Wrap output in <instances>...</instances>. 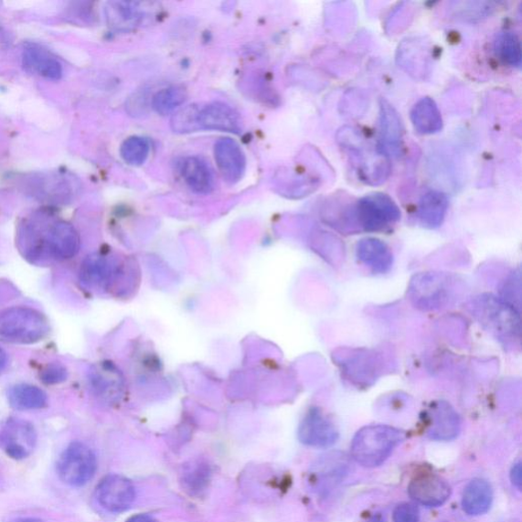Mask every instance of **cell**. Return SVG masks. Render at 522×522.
Listing matches in <instances>:
<instances>
[{"label":"cell","instance_id":"ffe728a7","mask_svg":"<svg viewBox=\"0 0 522 522\" xmlns=\"http://www.w3.org/2000/svg\"><path fill=\"white\" fill-rule=\"evenodd\" d=\"M357 258L376 274L391 271L394 256L389 246L376 238L362 239L357 246Z\"/></svg>","mask_w":522,"mask_h":522},{"label":"cell","instance_id":"d590c367","mask_svg":"<svg viewBox=\"0 0 522 522\" xmlns=\"http://www.w3.org/2000/svg\"><path fill=\"white\" fill-rule=\"evenodd\" d=\"M7 364V354L3 349L0 348V375H2Z\"/></svg>","mask_w":522,"mask_h":522},{"label":"cell","instance_id":"484cf974","mask_svg":"<svg viewBox=\"0 0 522 522\" xmlns=\"http://www.w3.org/2000/svg\"><path fill=\"white\" fill-rule=\"evenodd\" d=\"M411 120L415 129L422 134H431L442 128V118L435 101L424 97L413 106Z\"/></svg>","mask_w":522,"mask_h":522},{"label":"cell","instance_id":"5bb4252c","mask_svg":"<svg viewBox=\"0 0 522 522\" xmlns=\"http://www.w3.org/2000/svg\"><path fill=\"white\" fill-rule=\"evenodd\" d=\"M410 496L426 507H439L449 499L450 485L436 474H421L415 477L409 486Z\"/></svg>","mask_w":522,"mask_h":522},{"label":"cell","instance_id":"4316f807","mask_svg":"<svg viewBox=\"0 0 522 522\" xmlns=\"http://www.w3.org/2000/svg\"><path fill=\"white\" fill-rule=\"evenodd\" d=\"M187 100V91L183 86H172L158 91L153 100V108L159 113L165 116L180 108Z\"/></svg>","mask_w":522,"mask_h":522},{"label":"cell","instance_id":"83f0119b","mask_svg":"<svg viewBox=\"0 0 522 522\" xmlns=\"http://www.w3.org/2000/svg\"><path fill=\"white\" fill-rule=\"evenodd\" d=\"M496 50L504 63L519 68L521 65L520 41L515 33H502L496 42Z\"/></svg>","mask_w":522,"mask_h":522},{"label":"cell","instance_id":"4dcf8cb0","mask_svg":"<svg viewBox=\"0 0 522 522\" xmlns=\"http://www.w3.org/2000/svg\"><path fill=\"white\" fill-rule=\"evenodd\" d=\"M209 468L202 463H192L186 468L183 482L189 491L199 492L207 485L209 480Z\"/></svg>","mask_w":522,"mask_h":522},{"label":"cell","instance_id":"e0dca14e","mask_svg":"<svg viewBox=\"0 0 522 522\" xmlns=\"http://www.w3.org/2000/svg\"><path fill=\"white\" fill-rule=\"evenodd\" d=\"M92 392L101 399L113 401L121 395L123 380L120 371L111 362H101L88 375Z\"/></svg>","mask_w":522,"mask_h":522},{"label":"cell","instance_id":"277c9868","mask_svg":"<svg viewBox=\"0 0 522 522\" xmlns=\"http://www.w3.org/2000/svg\"><path fill=\"white\" fill-rule=\"evenodd\" d=\"M46 315L30 307L15 306L0 311V338L17 344H34L47 337Z\"/></svg>","mask_w":522,"mask_h":522},{"label":"cell","instance_id":"3957f363","mask_svg":"<svg viewBox=\"0 0 522 522\" xmlns=\"http://www.w3.org/2000/svg\"><path fill=\"white\" fill-rule=\"evenodd\" d=\"M474 315L486 331L504 343L520 338V315L507 301L481 296L474 305Z\"/></svg>","mask_w":522,"mask_h":522},{"label":"cell","instance_id":"5b68a950","mask_svg":"<svg viewBox=\"0 0 522 522\" xmlns=\"http://www.w3.org/2000/svg\"><path fill=\"white\" fill-rule=\"evenodd\" d=\"M358 228L366 232H383L401 218L399 208L383 193L369 194L356 205Z\"/></svg>","mask_w":522,"mask_h":522},{"label":"cell","instance_id":"f546056e","mask_svg":"<svg viewBox=\"0 0 522 522\" xmlns=\"http://www.w3.org/2000/svg\"><path fill=\"white\" fill-rule=\"evenodd\" d=\"M199 110L197 105H188L176 112L171 121L173 130L176 133H190L199 130Z\"/></svg>","mask_w":522,"mask_h":522},{"label":"cell","instance_id":"d6986e66","mask_svg":"<svg viewBox=\"0 0 522 522\" xmlns=\"http://www.w3.org/2000/svg\"><path fill=\"white\" fill-rule=\"evenodd\" d=\"M22 59L25 69L35 75L50 80L63 76V65L58 58L38 44H27Z\"/></svg>","mask_w":522,"mask_h":522},{"label":"cell","instance_id":"7a4b0ae2","mask_svg":"<svg viewBox=\"0 0 522 522\" xmlns=\"http://www.w3.org/2000/svg\"><path fill=\"white\" fill-rule=\"evenodd\" d=\"M405 439V432L385 424H371L354 436L351 455L362 466L373 468L382 465L394 449Z\"/></svg>","mask_w":522,"mask_h":522},{"label":"cell","instance_id":"2e32d148","mask_svg":"<svg viewBox=\"0 0 522 522\" xmlns=\"http://www.w3.org/2000/svg\"><path fill=\"white\" fill-rule=\"evenodd\" d=\"M339 364L344 374H346L350 380L368 385L378 377L379 357L370 351H353L341 357Z\"/></svg>","mask_w":522,"mask_h":522},{"label":"cell","instance_id":"30bf717a","mask_svg":"<svg viewBox=\"0 0 522 522\" xmlns=\"http://www.w3.org/2000/svg\"><path fill=\"white\" fill-rule=\"evenodd\" d=\"M410 290L415 304L423 309L444 305L453 293L449 278L439 273H426L415 277Z\"/></svg>","mask_w":522,"mask_h":522},{"label":"cell","instance_id":"ba28073f","mask_svg":"<svg viewBox=\"0 0 522 522\" xmlns=\"http://www.w3.org/2000/svg\"><path fill=\"white\" fill-rule=\"evenodd\" d=\"M95 497L106 511L121 513L128 510L136 498L134 485L127 477L110 474L96 486Z\"/></svg>","mask_w":522,"mask_h":522},{"label":"cell","instance_id":"9a60e30c","mask_svg":"<svg viewBox=\"0 0 522 522\" xmlns=\"http://www.w3.org/2000/svg\"><path fill=\"white\" fill-rule=\"evenodd\" d=\"M215 157L218 170L229 184L242 179L246 169L243 150L233 139L222 138L215 146Z\"/></svg>","mask_w":522,"mask_h":522},{"label":"cell","instance_id":"f1b7e54d","mask_svg":"<svg viewBox=\"0 0 522 522\" xmlns=\"http://www.w3.org/2000/svg\"><path fill=\"white\" fill-rule=\"evenodd\" d=\"M150 145L148 141L143 137H130L121 147V155L127 164L131 165H143L148 157Z\"/></svg>","mask_w":522,"mask_h":522},{"label":"cell","instance_id":"836d02e7","mask_svg":"<svg viewBox=\"0 0 522 522\" xmlns=\"http://www.w3.org/2000/svg\"><path fill=\"white\" fill-rule=\"evenodd\" d=\"M510 480L513 484V485L517 486V488L518 490H521V485H522V467H521V463H516L515 465H513V467L511 468V472H510Z\"/></svg>","mask_w":522,"mask_h":522},{"label":"cell","instance_id":"7402d4cb","mask_svg":"<svg viewBox=\"0 0 522 522\" xmlns=\"http://www.w3.org/2000/svg\"><path fill=\"white\" fill-rule=\"evenodd\" d=\"M180 172L189 187L199 194H208L215 188L214 173L202 158L189 156L180 164Z\"/></svg>","mask_w":522,"mask_h":522},{"label":"cell","instance_id":"1f68e13d","mask_svg":"<svg viewBox=\"0 0 522 522\" xmlns=\"http://www.w3.org/2000/svg\"><path fill=\"white\" fill-rule=\"evenodd\" d=\"M40 378L44 384L58 385L67 380L68 370L59 364L48 365L41 371Z\"/></svg>","mask_w":522,"mask_h":522},{"label":"cell","instance_id":"8d00e7d4","mask_svg":"<svg viewBox=\"0 0 522 522\" xmlns=\"http://www.w3.org/2000/svg\"><path fill=\"white\" fill-rule=\"evenodd\" d=\"M12 522H44V521L35 517H22V518H16Z\"/></svg>","mask_w":522,"mask_h":522},{"label":"cell","instance_id":"7c38bea8","mask_svg":"<svg viewBox=\"0 0 522 522\" xmlns=\"http://www.w3.org/2000/svg\"><path fill=\"white\" fill-rule=\"evenodd\" d=\"M427 421V436L435 441L454 440L462 429L459 414L445 401H438L430 406Z\"/></svg>","mask_w":522,"mask_h":522},{"label":"cell","instance_id":"ac0fdd59","mask_svg":"<svg viewBox=\"0 0 522 522\" xmlns=\"http://www.w3.org/2000/svg\"><path fill=\"white\" fill-rule=\"evenodd\" d=\"M198 123L200 129L239 133L242 122L239 113L222 102L210 103L199 110Z\"/></svg>","mask_w":522,"mask_h":522},{"label":"cell","instance_id":"d4e9b609","mask_svg":"<svg viewBox=\"0 0 522 522\" xmlns=\"http://www.w3.org/2000/svg\"><path fill=\"white\" fill-rule=\"evenodd\" d=\"M7 399L16 410H37L48 405V398L40 388L21 384L14 386L7 393Z\"/></svg>","mask_w":522,"mask_h":522},{"label":"cell","instance_id":"e575fe53","mask_svg":"<svg viewBox=\"0 0 522 522\" xmlns=\"http://www.w3.org/2000/svg\"><path fill=\"white\" fill-rule=\"evenodd\" d=\"M126 522H158L154 517L148 515H137L130 517Z\"/></svg>","mask_w":522,"mask_h":522},{"label":"cell","instance_id":"d6a6232c","mask_svg":"<svg viewBox=\"0 0 522 522\" xmlns=\"http://www.w3.org/2000/svg\"><path fill=\"white\" fill-rule=\"evenodd\" d=\"M393 522H420V510L414 504L402 503L394 509Z\"/></svg>","mask_w":522,"mask_h":522},{"label":"cell","instance_id":"52a82bcc","mask_svg":"<svg viewBox=\"0 0 522 522\" xmlns=\"http://www.w3.org/2000/svg\"><path fill=\"white\" fill-rule=\"evenodd\" d=\"M123 264L116 256L105 253L88 255L80 269V281L91 291L111 290L123 276Z\"/></svg>","mask_w":522,"mask_h":522},{"label":"cell","instance_id":"603a6c76","mask_svg":"<svg viewBox=\"0 0 522 522\" xmlns=\"http://www.w3.org/2000/svg\"><path fill=\"white\" fill-rule=\"evenodd\" d=\"M449 201L444 193L431 190L424 193L420 200L418 216L422 227L437 229L443 224Z\"/></svg>","mask_w":522,"mask_h":522},{"label":"cell","instance_id":"74e56055","mask_svg":"<svg viewBox=\"0 0 522 522\" xmlns=\"http://www.w3.org/2000/svg\"><path fill=\"white\" fill-rule=\"evenodd\" d=\"M374 522H386L382 517H378Z\"/></svg>","mask_w":522,"mask_h":522},{"label":"cell","instance_id":"6da1fadb","mask_svg":"<svg viewBox=\"0 0 522 522\" xmlns=\"http://www.w3.org/2000/svg\"><path fill=\"white\" fill-rule=\"evenodd\" d=\"M21 243L27 258L33 261L43 258L68 261L78 254L81 239L66 220L41 214L26 220Z\"/></svg>","mask_w":522,"mask_h":522},{"label":"cell","instance_id":"4fadbf2b","mask_svg":"<svg viewBox=\"0 0 522 522\" xmlns=\"http://www.w3.org/2000/svg\"><path fill=\"white\" fill-rule=\"evenodd\" d=\"M403 147L402 123L393 106L380 101L378 150L385 156H399Z\"/></svg>","mask_w":522,"mask_h":522},{"label":"cell","instance_id":"9c48e42d","mask_svg":"<svg viewBox=\"0 0 522 522\" xmlns=\"http://www.w3.org/2000/svg\"><path fill=\"white\" fill-rule=\"evenodd\" d=\"M298 438L306 446L327 448L337 442L339 432L320 409L313 407L300 423Z\"/></svg>","mask_w":522,"mask_h":522},{"label":"cell","instance_id":"44dd1931","mask_svg":"<svg viewBox=\"0 0 522 522\" xmlns=\"http://www.w3.org/2000/svg\"><path fill=\"white\" fill-rule=\"evenodd\" d=\"M147 8L143 3H111L106 8V16L114 29L127 31L136 28L147 19Z\"/></svg>","mask_w":522,"mask_h":522},{"label":"cell","instance_id":"8992f818","mask_svg":"<svg viewBox=\"0 0 522 522\" xmlns=\"http://www.w3.org/2000/svg\"><path fill=\"white\" fill-rule=\"evenodd\" d=\"M97 470V459L90 447L74 442L60 454L57 464L59 479L68 485L82 486L92 480Z\"/></svg>","mask_w":522,"mask_h":522},{"label":"cell","instance_id":"cb8c5ba5","mask_svg":"<svg viewBox=\"0 0 522 522\" xmlns=\"http://www.w3.org/2000/svg\"><path fill=\"white\" fill-rule=\"evenodd\" d=\"M493 490L491 485L482 479H474L466 485L463 496V507L468 516L479 517L491 508Z\"/></svg>","mask_w":522,"mask_h":522},{"label":"cell","instance_id":"8fae6325","mask_svg":"<svg viewBox=\"0 0 522 522\" xmlns=\"http://www.w3.org/2000/svg\"><path fill=\"white\" fill-rule=\"evenodd\" d=\"M37 444V433L30 422L10 420L5 424L2 445L8 456L16 460L29 457Z\"/></svg>","mask_w":522,"mask_h":522}]
</instances>
